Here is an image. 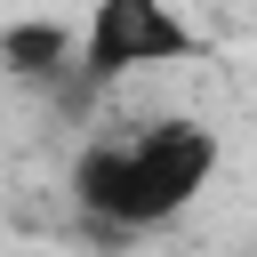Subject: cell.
Here are the masks:
<instances>
[{"mask_svg": "<svg viewBox=\"0 0 257 257\" xmlns=\"http://www.w3.org/2000/svg\"><path fill=\"white\" fill-rule=\"evenodd\" d=\"M217 161H225V145L193 112H153L137 128H104L72 153V217L104 241L161 233L217 185Z\"/></svg>", "mask_w": 257, "mask_h": 257, "instance_id": "6da1fadb", "label": "cell"}, {"mask_svg": "<svg viewBox=\"0 0 257 257\" xmlns=\"http://www.w3.org/2000/svg\"><path fill=\"white\" fill-rule=\"evenodd\" d=\"M193 56H201V32L169 0H96V16L80 24V88H120L128 72L193 64Z\"/></svg>", "mask_w": 257, "mask_h": 257, "instance_id": "7a4b0ae2", "label": "cell"}, {"mask_svg": "<svg viewBox=\"0 0 257 257\" xmlns=\"http://www.w3.org/2000/svg\"><path fill=\"white\" fill-rule=\"evenodd\" d=\"M0 64L24 88H64V80H80V24H64V16H8L0 24Z\"/></svg>", "mask_w": 257, "mask_h": 257, "instance_id": "3957f363", "label": "cell"}]
</instances>
